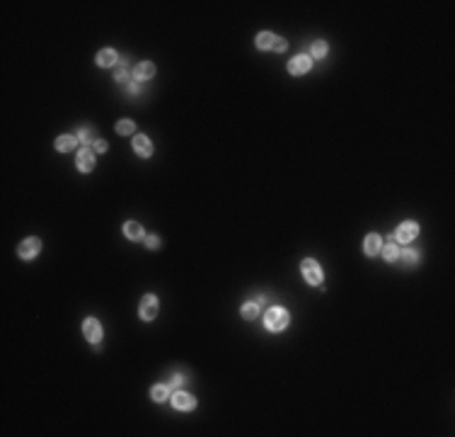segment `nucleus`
<instances>
[{
    "label": "nucleus",
    "mask_w": 455,
    "mask_h": 437,
    "mask_svg": "<svg viewBox=\"0 0 455 437\" xmlns=\"http://www.w3.org/2000/svg\"><path fill=\"white\" fill-rule=\"evenodd\" d=\"M124 233H126L131 241H138V238H143V228H141V224H136V221H128L126 226H124Z\"/></svg>",
    "instance_id": "16"
},
{
    "label": "nucleus",
    "mask_w": 455,
    "mask_h": 437,
    "mask_svg": "<svg viewBox=\"0 0 455 437\" xmlns=\"http://www.w3.org/2000/svg\"><path fill=\"white\" fill-rule=\"evenodd\" d=\"M78 168L83 172H90L94 168V153L90 148H83V151L78 153Z\"/></svg>",
    "instance_id": "10"
},
{
    "label": "nucleus",
    "mask_w": 455,
    "mask_h": 437,
    "mask_svg": "<svg viewBox=\"0 0 455 437\" xmlns=\"http://www.w3.org/2000/svg\"><path fill=\"white\" fill-rule=\"evenodd\" d=\"M172 406H175L177 411H191V408L196 406V399H194L191 394H186V391H177V394L172 396Z\"/></svg>",
    "instance_id": "6"
},
{
    "label": "nucleus",
    "mask_w": 455,
    "mask_h": 437,
    "mask_svg": "<svg viewBox=\"0 0 455 437\" xmlns=\"http://www.w3.org/2000/svg\"><path fill=\"white\" fill-rule=\"evenodd\" d=\"M155 316H158V296L148 294V296H143V301H141V318L143 321H153Z\"/></svg>",
    "instance_id": "5"
},
{
    "label": "nucleus",
    "mask_w": 455,
    "mask_h": 437,
    "mask_svg": "<svg viewBox=\"0 0 455 437\" xmlns=\"http://www.w3.org/2000/svg\"><path fill=\"white\" fill-rule=\"evenodd\" d=\"M182 384H184V377H182V374H170L167 389H177V386H182Z\"/></svg>",
    "instance_id": "22"
},
{
    "label": "nucleus",
    "mask_w": 455,
    "mask_h": 437,
    "mask_svg": "<svg viewBox=\"0 0 455 437\" xmlns=\"http://www.w3.org/2000/svg\"><path fill=\"white\" fill-rule=\"evenodd\" d=\"M310 68H312V58H310V56H295L291 63H288V71H291L293 76L308 73Z\"/></svg>",
    "instance_id": "9"
},
{
    "label": "nucleus",
    "mask_w": 455,
    "mask_h": 437,
    "mask_svg": "<svg viewBox=\"0 0 455 437\" xmlns=\"http://www.w3.org/2000/svg\"><path fill=\"white\" fill-rule=\"evenodd\" d=\"M133 151L138 153L141 158H150V155H153V144H150V139L143 136V134H138V136L133 139Z\"/></svg>",
    "instance_id": "8"
},
{
    "label": "nucleus",
    "mask_w": 455,
    "mask_h": 437,
    "mask_svg": "<svg viewBox=\"0 0 455 437\" xmlns=\"http://www.w3.org/2000/svg\"><path fill=\"white\" fill-rule=\"evenodd\" d=\"M380 250H382V258L387 260V263H395L397 258H400V248H397V243L390 238V241H385L380 246Z\"/></svg>",
    "instance_id": "13"
},
{
    "label": "nucleus",
    "mask_w": 455,
    "mask_h": 437,
    "mask_svg": "<svg viewBox=\"0 0 455 437\" xmlns=\"http://www.w3.org/2000/svg\"><path fill=\"white\" fill-rule=\"evenodd\" d=\"M300 272H303V277L308 280L310 285H320V282H322V267H320V263H317V260H312V258L303 260Z\"/></svg>",
    "instance_id": "2"
},
{
    "label": "nucleus",
    "mask_w": 455,
    "mask_h": 437,
    "mask_svg": "<svg viewBox=\"0 0 455 437\" xmlns=\"http://www.w3.org/2000/svg\"><path fill=\"white\" fill-rule=\"evenodd\" d=\"M240 313H242V318L252 321V318H257V316H259V304H245Z\"/></svg>",
    "instance_id": "18"
},
{
    "label": "nucleus",
    "mask_w": 455,
    "mask_h": 437,
    "mask_svg": "<svg viewBox=\"0 0 455 437\" xmlns=\"http://www.w3.org/2000/svg\"><path fill=\"white\" fill-rule=\"evenodd\" d=\"M325 54H327V44H325V41H315V44H312V56L325 58Z\"/></svg>",
    "instance_id": "21"
},
{
    "label": "nucleus",
    "mask_w": 455,
    "mask_h": 437,
    "mask_svg": "<svg viewBox=\"0 0 455 437\" xmlns=\"http://www.w3.org/2000/svg\"><path fill=\"white\" fill-rule=\"evenodd\" d=\"M286 46H288V44H286V39H273V49H276V51H286Z\"/></svg>",
    "instance_id": "27"
},
{
    "label": "nucleus",
    "mask_w": 455,
    "mask_h": 437,
    "mask_svg": "<svg viewBox=\"0 0 455 437\" xmlns=\"http://www.w3.org/2000/svg\"><path fill=\"white\" fill-rule=\"evenodd\" d=\"M288 321H291V318H288V311L273 306V308L267 311V316H264V328L272 330V333H281V330H286Z\"/></svg>",
    "instance_id": "1"
},
{
    "label": "nucleus",
    "mask_w": 455,
    "mask_h": 437,
    "mask_svg": "<svg viewBox=\"0 0 455 437\" xmlns=\"http://www.w3.org/2000/svg\"><path fill=\"white\" fill-rule=\"evenodd\" d=\"M39 250H41V241L39 238H24L22 243L17 246V255L22 258V260H32V258H37Z\"/></svg>",
    "instance_id": "3"
},
{
    "label": "nucleus",
    "mask_w": 455,
    "mask_h": 437,
    "mask_svg": "<svg viewBox=\"0 0 455 437\" xmlns=\"http://www.w3.org/2000/svg\"><path fill=\"white\" fill-rule=\"evenodd\" d=\"M83 333H85V338L90 342H97L102 338V325H99L97 318H88V321L83 323Z\"/></svg>",
    "instance_id": "7"
},
{
    "label": "nucleus",
    "mask_w": 455,
    "mask_h": 437,
    "mask_svg": "<svg viewBox=\"0 0 455 437\" xmlns=\"http://www.w3.org/2000/svg\"><path fill=\"white\" fill-rule=\"evenodd\" d=\"M75 144H78V136H68V134H66V136H58V139H56V148H58L61 153L73 151Z\"/></svg>",
    "instance_id": "15"
},
{
    "label": "nucleus",
    "mask_w": 455,
    "mask_h": 437,
    "mask_svg": "<svg viewBox=\"0 0 455 437\" xmlns=\"http://www.w3.org/2000/svg\"><path fill=\"white\" fill-rule=\"evenodd\" d=\"M400 258H404V260H407L409 265H414V263L419 260V253H417V250H412V248H409V250H404V253H402Z\"/></svg>",
    "instance_id": "23"
},
{
    "label": "nucleus",
    "mask_w": 455,
    "mask_h": 437,
    "mask_svg": "<svg viewBox=\"0 0 455 437\" xmlns=\"http://www.w3.org/2000/svg\"><path fill=\"white\" fill-rule=\"evenodd\" d=\"M119 61V56H116V51H111V49H102L99 54H97V63L102 66V68H109V66H114Z\"/></svg>",
    "instance_id": "14"
},
{
    "label": "nucleus",
    "mask_w": 455,
    "mask_h": 437,
    "mask_svg": "<svg viewBox=\"0 0 455 437\" xmlns=\"http://www.w3.org/2000/svg\"><path fill=\"white\" fill-rule=\"evenodd\" d=\"M273 34L272 32H262V34H259V37H257V49H262V51H264V49H273Z\"/></svg>",
    "instance_id": "17"
},
{
    "label": "nucleus",
    "mask_w": 455,
    "mask_h": 437,
    "mask_svg": "<svg viewBox=\"0 0 455 437\" xmlns=\"http://www.w3.org/2000/svg\"><path fill=\"white\" fill-rule=\"evenodd\" d=\"M380 246H382V238L380 236H375V233H370V236L364 241V253L373 258V255H378V253H380Z\"/></svg>",
    "instance_id": "11"
},
{
    "label": "nucleus",
    "mask_w": 455,
    "mask_h": 437,
    "mask_svg": "<svg viewBox=\"0 0 455 437\" xmlns=\"http://www.w3.org/2000/svg\"><path fill=\"white\" fill-rule=\"evenodd\" d=\"M146 246L150 248V250H155V248L160 246V238H158V236H148V238H146Z\"/></svg>",
    "instance_id": "25"
},
{
    "label": "nucleus",
    "mask_w": 455,
    "mask_h": 437,
    "mask_svg": "<svg viewBox=\"0 0 455 437\" xmlns=\"http://www.w3.org/2000/svg\"><path fill=\"white\" fill-rule=\"evenodd\" d=\"M153 76H155V66H153L150 61L138 63V66H136V71H133V78H136V80H150Z\"/></svg>",
    "instance_id": "12"
},
{
    "label": "nucleus",
    "mask_w": 455,
    "mask_h": 437,
    "mask_svg": "<svg viewBox=\"0 0 455 437\" xmlns=\"http://www.w3.org/2000/svg\"><path fill=\"white\" fill-rule=\"evenodd\" d=\"M138 90H141V85H138L136 80H131V83L126 85V93H128V95H138Z\"/></svg>",
    "instance_id": "26"
},
{
    "label": "nucleus",
    "mask_w": 455,
    "mask_h": 437,
    "mask_svg": "<svg viewBox=\"0 0 455 437\" xmlns=\"http://www.w3.org/2000/svg\"><path fill=\"white\" fill-rule=\"evenodd\" d=\"M133 129H136V124L131 122V119H121L119 124H116V132L124 134V136H128V134H133Z\"/></svg>",
    "instance_id": "20"
},
{
    "label": "nucleus",
    "mask_w": 455,
    "mask_h": 437,
    "mask_svg": "<svg viewBox=\"0 0 455 437\" xmlns=\"http://www.w3.org/2000/svg\"><path fill=\"white\" fill-rule=\"evenodd\" d=\"M419 233V226L414 224V221H404L402 226H397V231H395V238L400 241V243H409V241H414Z\"/></svg>",
    "instance_id": "4"
},
{
    "label": "nucleus",
    "mask_w": 455,
    "mask_h": 437,
    "mask_svg": "<svg viewBox=\"0 0 455 437\" xmlns=\"http://www.w3.org/2000/svg\"><path fill=\"white\" fill-rule=\"evenodd\" d=\"M167 394H170L167 384H158V386H153V391H150V396H153L155 401H165L167 399Z\"/></svg>",
    "instance_id": "19"
},
{
    "label": "nucleus",
    "mask_w": 455,
    "mask_h": 437,
    "mask_svg": "<svg viewBox=\"0 0 455 437\" xmlns=\"http://www.w3.org/2000/svg\"><path fill=\"white\" fill-rule=\"evenodd\" d=\"M78 141L88 146V144L92 141V132H90V129H80V132H78Z\"/></svg>",
    "instance_id": "24"
},
{
    "label": "nucleus",
    "mask_w": 455,
    "mask_h": 437,
    "mask_svg": "<svg viewBox=\"0 0 455 437\" xmlns=\"http://www.w3.org/2000/svg\"><path fill=\"white\" fill-rule=\"evenodd\" d=\"M94 148H97L99 153H104L107 151V141H97V144H94Z\"/></svg>",
    "instance_id": "28"
}]
</instances>
